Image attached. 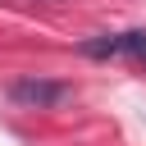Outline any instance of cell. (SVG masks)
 <instances>
[{"instance_id":"6da1fadb","label":"cell","mask_w":146,"mask_h":146,"mask_svg":"<svg viewBox=\"0 0 146 146\" xmlns=\"http://www.w3.org/2000/svg\"><path fill=\"white\" fill-rule=\"evenodd\" d=\"M68 96H73V87L59 82V78H14L9 82V100L23 105V110H55Z\"/></svg>"},{"instance_id":"7a4b0ae2","label":"cell","mask_w":146,"mask_h":146,"mask_svg":"<svg viewBox=\"0 0 146 146\" xmlns=\"http://www.w3.org/2000/svg\"><path fill=\"white\" fill-rule=\"evenodd\" d=\"M87 59H132L146 68V32H119V36H87L78 46Z\"/></svg>"}]
</instances>
